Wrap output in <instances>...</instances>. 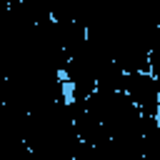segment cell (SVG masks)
<instances>
[{"mask_svg": "<svg viewBox=\"0 0 160 160\" xmlns=\"http://www.w3.org/2000/svg\"><path fill=\"white\" fill-rule=\"evenodd\" d=\"M122 92L128 100L148 118H160V82L152 72H130L125 75Z\"/></svg>", "mask_w": 160, "mask_h": 160, "instance_id": "obj_1", "label": "cell"}]
</instances>
